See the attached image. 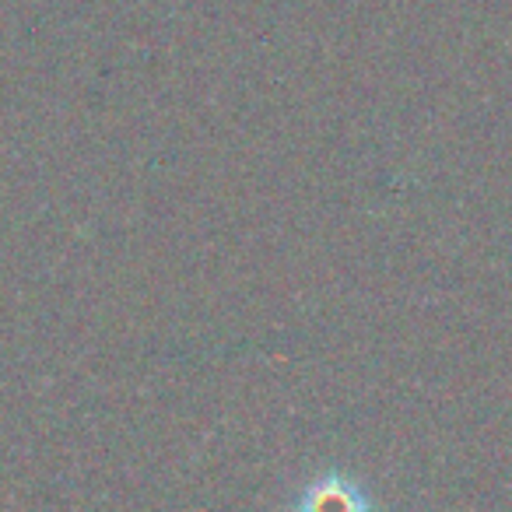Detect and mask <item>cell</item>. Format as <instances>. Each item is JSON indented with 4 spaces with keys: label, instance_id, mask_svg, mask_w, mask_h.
<instances>
[{
    "label": "cell",
    "instance_id": "6da1fadb",
    "mask_svg": "<svg viewBox=\"0 0 512 512\" xmlns=\"http://www.w3.org/2000/svg\"><path fill=\"white\" fill-rule=\"evenodd\" d=\"M292 512H376L372 495L348 474H330L309 481L292 502Z\"/></svg>",
    "mask_w": 512,
    "mask_h": 512
}]
</instances>
